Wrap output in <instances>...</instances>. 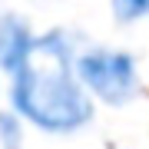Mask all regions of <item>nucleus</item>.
<instances>
[{"label": "nucleus", "mask_w": 149, "mask_h": 149, "mask_svg": "<svg viewBox=\"0 0 149 149\" xmlns=\"http://www.w3.org/2000/svg\"><path fill=\"white\" fill-rule=\"evenodd\" d=\"M76 76H80L83 90L90 96L109 103V106L129 103L139 90L136 60L129 53H123V50H109V47L83 50L76 56Z\"/></svg>", "instance_id": "nucleus-2"}, {"label": "nucleus", "mask_w": 149, "mask_h": 149, "mask_svg": "<svg viewBox=\"0 0 149 149\" xmlns=\"http://www.w3.org/2000/svg\"><path fill=\"white\" fill-rule=\"evenodd\" d=\"M109 3L119 23H133V20L149 17V0H109Z\"/></svg>", "instance_id": "nucleus-4"}, {"label": "nucleus", "mask_w": 149, "mask_h": 149, "mask_svg": "<svg viewBox=\"0 0 149 149\" xmlns=\"http://www.w3.org/2000/svg\"><path fill=\"white\" fill-rule=\"evenodd\" d=\"M76 47L66 30L37 37V53L10 76V106L43 133H73L93 119V96L76 76Z\"/></svg>", "instance_id": "nucleus-1"}, {"label": "nucleus", "mask_w": 149, "mask_h": 149, "mask_svg": "<svg viewBox=\"0 0 149 149\" xmlns=\"http://www.w3.org/2000/svg\"><path fill=\"white\" fill-rule=\"evenodd\" d=\"M0 143H3V149H17L20 146V116L17 113L0 116Z\"/></svg>", "instance_id": "nucleus-5"}, {"label": "nucleus", "mask_w": 149, "mask_h": 149, "mask_svg": "<svg viewBox=\"0 0 149 149\" xmlns=\"http://www.w3.org/2000/svg\"><path fill=\"white\" fill-rule=\"evenodd\" d=\"M37 37L40 33H33V27L23 17H17V13L0 17V70L7 76H13L17 70H23L33 60Z\"/></svg>", "instance_id": "nucleus-3"}]
</instances>
